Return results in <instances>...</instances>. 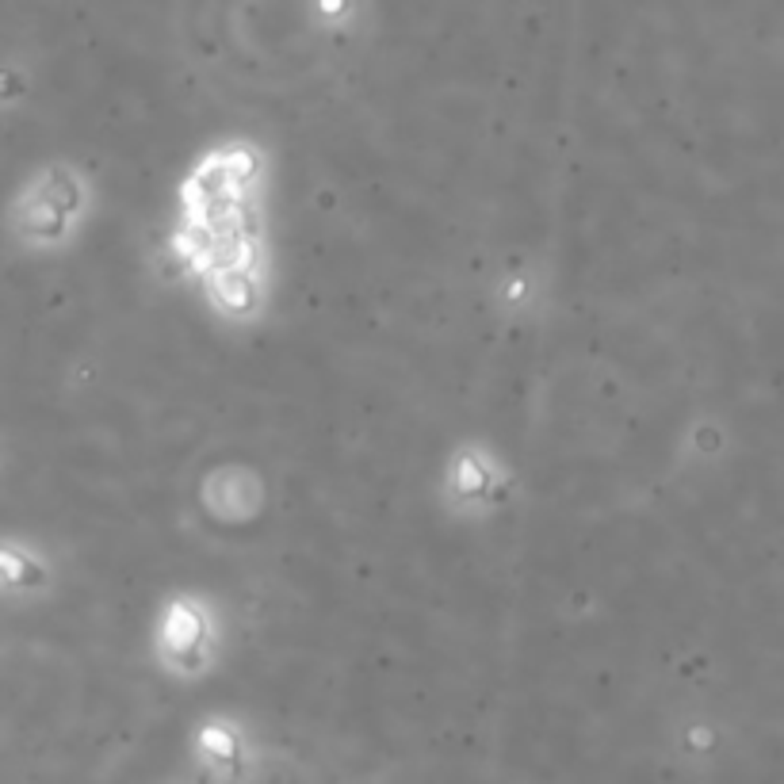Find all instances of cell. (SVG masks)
Masks as SVG:
<instances>
[{
  "instance_id": "obj_1",
  "label": "cell",
  "mask_w": 784,
  "mask_h": 784,
  "mask_svg": "<svg viewBox=\"0 0 784 784\" xmlns=\"http://www.w3.org/2000/svg\"><path fill=\"white\" fill-rule=\"evenodd\" d=\"M264 196L268 153L249 138L207 146L176 188L169 253L226 326L261 322L272 299Z\"/></svg>"
},
{
  "instance_id": "obj_2",
  "label": "cell",
  "mask_w": 784,
  "mask_h": 784,
  "mask_svg": "<svg viewBox=\"0 0 784 784\" xmlns=\"http://www.w3.org/2000/svg\"><path fill=\"white\" fill-rule=\"evenodd\" d=\"M92 176L73 161H46L20 180L8 199L4 230L23 253H62L92 218Z\"/></svg>"
},
{
  "instance_id": "obj_3",
  "label": "cell",
  "mask_w": 784,
  "mask_h": 784,
  "mask_svg": "<svg viewBox=\"0 0 784 784\" xmlns=\"http://www.w3.org/2000/svg\"><path fill=\"white\" fill-rule=\"evenodd\" d=\"M222 651V620L207 593L180 589L169 593L150 624L153 662L176 681H199L218 666Z\"/></svg>"
},
{
  "instance_id": "obj_4",
  "label": "cell",
  "mask_w": 784,
  "mask_h": 784,
  "mask_svg": "<svg viewBox=\"0 0 784 784\" xmlns=\"http://www.w3.org/2000/svg\"><path fill=\"white\" fill-rule=\"evenodd\" d=\"M509 482L513 475L498 448L471 440V444L452 448V456L444 463V479H440V498L459 521H482L501 509Z\"/></svg>"
},
{
  "instance_id": "obj_5",
  "label": "cell",
  "mask_w": 784,
  "mask_h": 784,
  "mask_svg": "<svg viewBox=\"0 0 784 784\" xmlns=\"http://www.w3.org/2000/svg\"><path fill=\"white\" fill-rule=\"evenodd\" d=\"M192 758L207 777H245L253 762V739L238 716H203L192 731Z\"/></svg>"
},
{
  "instance_id": "obj_6",
  "label": "cell",
  "mask_w": 784,
  "mask_h": 784,
  "mask_svg": "<svg viewBox=\"0 0 784 784\" xmlns=\"http://www.w3.org/2000/svg\"><path fill=\"white\" fill-rule=\"evenodd\" d=\"M50 582H54V570L43 547L20 536H0V597L31 601V597H43Z\"/></svg>"
}]
</instances>
